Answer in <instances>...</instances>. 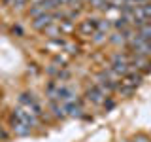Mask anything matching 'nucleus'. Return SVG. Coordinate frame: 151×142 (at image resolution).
<instances>
[{"instance_id": "f257e3e1", "label": "nucleus", "mask_w": 151, "mask_h": 142, "mask_svg": "<svg viewBox=\"0 0 151 142\" xmlns=\"http://www.w3.org/2000/svg\"><path fill=\"white\" fill-rule=\"evenodd\" d=\"M19 106H23L27 112H30L32 116H36V117H40L42 120V116H44V108H42V104L36 101V97L32 93H28V91H25V93H19Z\"/></svg>"}, {"instance_id": "f03ea898", "label": "nucleus", "mask_w": 151, "mask_h": 142, "mask_svg": "<svg viewBox=\"0 0 151 142\" xmlns=\"http://www.w3.org/2000/svg\"><path fill=\"white\" fill-rule=\"evenodd\" d=\"M9 120L25 123V125H28V127H38V123H40V117L32 116V114L27 112L23 106H15V108H13L12 114H9Z\"/></svg>"}, {"instance_id": "7ed1b4c3", "label": "nucleus", "mask_w": 151, "mask_h": 142, "mask_svg": "<svg viewBox=\"0 0 151 142\" xmlns=\"http://www.w3.org/2000/svg\"><path fill=\"white\" fill-rule=\"evenodd\" d=\"M96 30H98V19L96 17H85L78 23V34L81 38L91 40V38L96 34Z\"/></svg>"}, {"instance_id": "20e7f679", "label": "nucleus", "mask_w": 151, "mask_h": 142, "mask_svg": "<svg viewBox=\"0 0 151 142\" xmlns=\"http://www.w3.org/2000/svg\"><path fill=\"white\" fill-rule=\"evenodd\" d=\"M108 99V95H104L100 91V87L98 85H89L87 89H85V101H89L91 104H94V106H102L104 101Z\"/></svg>"}, {"instance_id": "39448f33", "label": "nucleus", "mask_w": 151, "mask_h": 142, "mask_svg": "<svg viewBox=\"0 0 151 142\" xmlns=\"http://www.w3.org/2000/svg\"><path fill=\"white\" fill-rule=\"evenodd\" d=\"M53 23H57L55 13H44V15L32 19V21H30V27H32V30H36V32H44L45 28L49 27V25H53Z\"/></svg>"}, {"instance_id": "423d86ee", "label": "nucleus", "mask_w": 151, "mask_h": 142, "mask_svg": "<svg viewBox=\"0 0 151 142\" xmlns=\"http://www.w3.org/2000/svg\"><path fill=\"white\" fill-rule=\"evenodd\" d=\"M144 78H145V76L140 74L138 70H130L127 76H123V78H121V85H125V87H130V89H138L140 83L144 82Z\"/></svg>"}, {"instance_id": "0eeeda50", "label": "nucleus", "mask_w": 151, "mask_h": 142, "mask_svg": "<svg viewBox=\"0 0 151 142\" xmlns=\"http://www.w3.org/2000/svg\"><path fill=\"white\" fill-rule=\"evenodd\" d=\"M64 46H66V38H53V40H47L45 42V49L47 51H51L53 55H57V53H60V51H64Z\"/></svg>"}, {"instance_id": "6e6552de", "label": "nucleus", "mask_w": 151, "mask_h": 142, "mask_svg": "<svg viewBox=\"0 0 151 142\" xmlns=\"http://www.w3.org/2000/svg\"><path fill=\"white\" fill-rule=\"evenodd\" d=\"M47 104H49V112H51V116H53V120H64V117H68V114H66L63 102L49 101Z\"/></svg>"}, {"instance_id": "1a4fd4ad", "label": "nucleus", "mask_w": 151, "mask_h": 142, "mask_svg": "<svg viewBox=\"0 0 151 142\" xmlns=\"http://www.w3.org/2000/svg\"><path fill=\"white\" fill-rule=\"evenodd\" d=\"M9 127H12V133L15 136H28L32 133V127L25 125V123H19V121H13V120H9Z\"/></svg>"}, {"instance_id": "9d476101", "label": "nucleus", "mask_w": 151, "mask_h": 142, "mask_svg": "<svg viewBox=\"0 0 151 142\" xmlns=\"http://www.w3.org/2000/svg\"><path fill=\"white\" fill-rule=\"evenodd\" d=\"M60 27V32H63V36H72L78 32V25H76V21L72 19H63V21L59 23Z\"/></svg>"}, {"instance_id": "9b49d317", "label": "nucleus", "mask_w": 151, "mask_h": 142, "mask_svg": "<svg viewBox=\"0 0 151 142\" xmlns=\"http://www.w3.org/2000/svg\"><path fill=\"white\" fill-rule=\"evenodd\" d=\"M108 42H110L111 46H123L127 49V38L123 36V32H117V30H113V32H110V36H108Z\"/></svg>"}, {"instance_id": "f8f14e48", "label": "nucleus", "mask_w": 151, "mask_h": 142, "mask_svg": "<svg viewBox=\"0 0 151 142\" xmlns=\"http://www.w3.org/2000/svg\"><path fill=\"white\" fill-rule=\"evenodd\" d=\"M68 63H70V55L64 53V51L53 55V64L59 66V68H68Z\"/></svg>"}, {"instance_id": "ddd939ff", "label": "nucleus", "mask_w": 151, "mask_h": 142, "mask_svg": "<svg viewBox=\"0 0 151 142\" xmlns=\"http://www.w3.org/2000/svg\"><path fill=\"white\" fill-rule=\"evenodd\" d=\"M44 34L47 36V40H53V38H60V36H63V32H60L59 23H53V25H49L44 30Z\"/></svg>"}, {"instance_id": "4468645a", "label": "nucleus", "mask_w": 151, "mask_h": 142, "mask_svg": "<svg viewBox=\"0 0 151 142\" xmlns=\"http://www.w3.org/2000/svg\"><path fill=\"white\" fill-rule=\"evenodd\" d=\"M79 51H81V46H79V42H76V40H66L64 53H68L70 57H72V55H78Z\"/></svg>"}, {"instance_id": "2eb2a0df", "label": "nucleus", "mask_w": 151, "mask_h": 142, "mask_svg": "<svg viewBox=\"0 0 151 142\" xmlns=\"http://www.w3.org/2000/svg\"><path fill=\"white\" fill-rule=\"evenodd\" d=\"M111 21H110V19H98V30H100V32H104V34H110V32H111Z\"/></svg>"}, {"instance_id": "dca6fc26", "label": "nucleus", "mask_w": 151, "mask_h": 142, "mask_svg": "<svg viewBox=\"0 0 151 142\" xmlns=\"http://www.w3.org/2000/svg\"><path fill=\"white\" fill-rule=\"evenodd\" d=\"M108 36H110V34H104V32L96 30V34L91 38V44H94V46H102V44H106V42H108Z\"/></svg>"}, {"instance_id": "f3484780", "label": "nucleus", "mask_w": 151, "mask_h": 142, "mask_svg": "<svg viewBox=\"0 0 151 142\" xmlns=\"http://www.w3.org/2000/svg\"><path fill=\"white\" fill-rule=\"evenodd\" d=\"M138 34L144 38L145 42H151V25H149V23H145V25H142L138 28Z\"/></svg>"}, {"instance_id": "a211bd4d", "label": "nucleus", "mask_w": 151, "mask_h": 142, "mask_svg": "<svg viewBox=\"0 0 151 142\" xmlns=\"http://www.w3.org/2000/svg\"><path fill=\"white\" fill-rule=\"evenodd\" d=\"M134 93H136V89L125 87V85H121V83H119V87H117V91H115V95H119V97H130V95H134Z\"/></svg>"}, {"instance_id": "6ab92c4d", "label": "nucleus", "mask_w": 151, "mask_h": 142, "mask_svg": "<svg viewBox=\"0 0 151 142\" xmlns=\"http://www.w3.org/2000/svg\"><path fill=\"white\" fill-rule=\"evenodd\" d=\"M115 104H117V102H115V99H113V95H111V97H108L106 101H104V104H102L100 108H102L104 112H110V110H113V108H115Z\"/></svg>"}, {"instance_id": "aec40b11", "label": "nucleus", "mask_w": 151, "mask_h": 142, "mask_svg": "<svg viewBox=\"0 0 151 142\" xmlns=\"http://www.w3.org/2000/svg\"><path fill=\"white\" fill-rule=\"evenodd\" d=\"M130 140H132V142H151V136L145 135V133H136V135L132 136Z\"/></svg>"}, {"instance_id": "412c9836", "label": "nucleus", "mask_w": 151, "mask_h": 142, "mask_svg": "<svg viewBox=\"0 0 151 142\" xmlns=\"http://www.w3.org/2000/svg\"><path fill=\"white\" fill-rule=\"evenodd\" d=\"M13 32H17V34H19V36H23V28H21V27H19V25H17V27H13Z\"/></svg>"}, {"instance_id": "4be33fe9", "label": "nucleus", "mask_w": 151, "mask_h": 142, "mask_svg": "<svg viewBox=\"0 0 151 142\" xmlns=\"http://www.w3.org/2000/svg\"><path fill=\"white\" fill-rule=\"evenodd\" d=\"M117 142H132V140H130V138H119Z\"/></svg>"}, {"instance_id": "5701e85b", "label": "nucleus", "mask_w": 151, "mask_h": 142, "mask_svg": "<svg viewBox=\"0 0 151 142\" xmlns=\"http://www.w3.org/2000/svg\"><path fill=\"white\" fill-rule=\"evenodd\" d=\"M38 2H40V0H30V6H32V4H38Z\"/></svg>"}, {"instance_id": "b1692460", "label": "nucleus", "mask_w": 151, "mask_h": 142, "mask_svg": "<svg viewBox=\"0 0 151 142\" xmlns=\"http://www.w3.org/2000/svg\"><path fill=\"white\" fill-rule=\"evenodd\" d=\"M81 2H89V4H91V0H81Z\"/></svg>"}]
</instances>
